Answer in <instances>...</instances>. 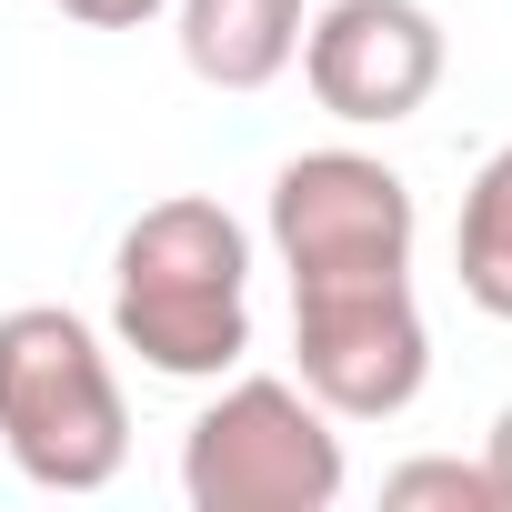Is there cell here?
Returning <instances> with one entry per match:
<instances>
[{"label": "cell", "mask_w": 512, "mask_h": 512, "mask_svg": "<svg viewBox=\"0 0 512 512\" xmlns=\"http://www.w3.org/2000/svg\"><path fill=\"white\" fill-rule=\"evenodd\" d=\"M111 332L161 382H221L251 352V231L201 191L151 201L111 251Z\"/></svg>", "instance_id": "cell-1"}, {"label": "cell", "mask_w": 512, "mask_h": 512, "mask_svg": "<svg viewBox=\"0 0 512 512\" xmlns=\"http://www.w3.org/2000/svg\"><path fill=\"white\" fill-rule=\"evenodd\" d=\"M0 452L41 492H101L131 462V402L101 332L61 302L0 312Z\"/></svg>", "instance_id": "cell-2"}, {"label": "cell", "mask_w": 512, "mask_h": 512, "mask_svg": "<svg viewBox=\"0 0 512 512\" xmlns=\"http://www.w3.org/2000/svg\"><path fill=\"white\" fill-rule=\"evenodd\" d=\"M191 512H332L342 502V432L302 382L241 372L181 442Z\"/></svg>", "instance_id": "cell-3"}, {"label": "cell", "mask_w": 512, "mask_h": 512, "mask_svg": "<svg viewBox=\"0 0 512 512\" xmlns=\"http://www.w3.org/2000/svg\"><path fill=\"white\" fill-rule=\"evenodd\" d=\"M292 362L302 392L332 422H392L432 382V332L412 302V272H352V282H292Z\"/></svg>", "instance_id": "cell-4"}, {"label": "cell", "mask_w": 512, "mask_h": 512, "mask_svg": "<svg viewBox=\"0 0 512 512\" xmlns=\"http://www.w3.org/2000/svg\"><path fill=\"white\" fill-rule=\"evenodd\" d=\"M272 251L292 282L412 272V181L372 151H302L272 171Z\"/></svg>", "instance_id": "cell-5"}, {"label": "cell", "mask_w": 512, "mask_h": 512, "mask_svg": "<svg viewBox=\"0 0 512 512\" xmlns=\"http://www.w3.org/2000/svg\"><path fill=\"white\" fill-rule=\"evenodd\" d=\"M442 61H452V41H442V21L422 0H322L302 21V81L352 131L412 121L442 91Z\"/></svg>", "instance_id": "cell-6"}, {"label": "cell", "mask_w": 512, "mask_h": 512, "mask_svg": "<svg viewBox=\"0 0 512 512\" xmlns=\"http://www.w3.org/2000/svg\"><path fill=\"white\" fill-rule=\"evenodd\" d=\"M181 11V61L211 91H272L302 61V0H171Z\"/></svg>", "instance_id": "cell-7"}, {"label": "cell", "mask_w": 512, "mask_h": 512, "mask_svg": "<svg viewBox=\"0 0 512 512\" xmlns=\"http://www.w3.org/2000/svg\"><path fill=\"white\" fill-rule=\"evenodd\" d=\"M452 272H462V302L512 322V141L472 171L462 191V221H452Z\"/></svg>", "instance_id": "cell-8"}, {"label": "cell", "mask_w": 512, "mask_h": 512, "mask_svg": "<svg viewBox=\"0 0 512 512\" xmlns=\"http://www.w3.org/2000/svg\"><path fill=\"white\" fill-rule=\"evenodd\" d=\"M382 502L392 512H422V502H452V512H502V492H492V472L482 462H402V472H382Z\"/></svg>", "instance_id": "cell-9"}, {"label": "cell", "mask_w": 512, "mask_h": 512, "mask_svg": "<svg viewBox=\"0 0 512 512\" xmlns=\"http://www.w3.org/2000/svg\"><path fill=\"white\" fill-rule=\"evenodd\" d=\"M61 21H81V31H141V21H161L171 0H51Z\"/></svg>", "instance_id": "cell-10"}, {"label": "cell", "mask_w": 512, "mask_h": 512, "mask_svg": "<svg viewBox=\"0 0 512 512\" xmlns=\"http://www.w3.org/2000/svg\"><path fill=\"white\" fill-rule=\"evenodd\" d=\"M482 472H492V492H502V512H512V402L492 412V442H482Z\"/></svg>", "instance_id": "cell-11"}]
</instances>
